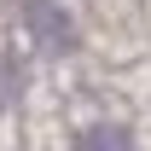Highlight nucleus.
Segmentation results:
<instances>
[{
  "label": "nucleus",
  "mask_w": 151,
  "mask_h": 151,
  "mask_svg": "<svg viewBox=\"0 0 151 151\" xmlns=\"http://www.w3.org/2000/svg\"><path fill=\"white\" fill-rule=\"evenodd\" d=\"M29 18H35V35L52 41V47H70V29H64V12L52 0H29Z\"/></svg>",
  "instance_id": "f257e3e1"
},
{
  "label": "nucleus",
  "mask_w": 151,
  "mask_h": 151,
  "mask_svg": "<svg viewBox=\"0 0 151 151\" xmlns=\"http://www.w3.org/2000/svg\"><path fill=\"white\" fill-rule=\"evenodd\" d=\"M81 151H128V139H122L116 128H93L87 139H81Z\"/></svg>",
  "instance_id": "f03ea898"
}]
</instances>
